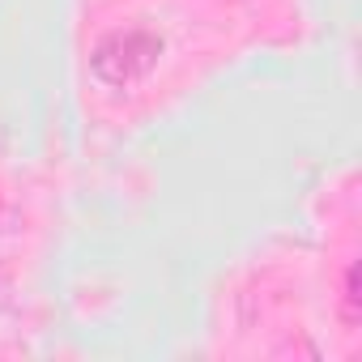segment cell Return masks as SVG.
Returning a JSON list of instances; mask_svg holds the SVG:
<instances>
[{
	"mask_svg": "<svg viewBox=\"0 0 362 362\" xmlns=\"http://www.w3.org/2000/svg\"><path fill=\"white\" fill-rule=\"evenodd\" d=\"M358 315H362V303H358V264H345V273H341V320L354 328Z\"/></svg>",
	"mask_w": 362,
	"mask_h": 362,
	"instance_id": "obj_2",
	"label": "cell"
},
{
	"mask_svg": "<svg viewBox=\"0 0 362 362\" xmlns=\"http://www.w3.org/2000/svg\"><path fill=\"white\" fill-rule=\"evenodd\" d=\"M158 60H162V39L145 26H128V30H111L94 43L90 73L107 90H132L158 69Z\"/></svg>",
	"mask_w": 362,
	"mask_h": 362,
	"instance_id": "obj_1",
	"label": "cell"
}]
</instances>
